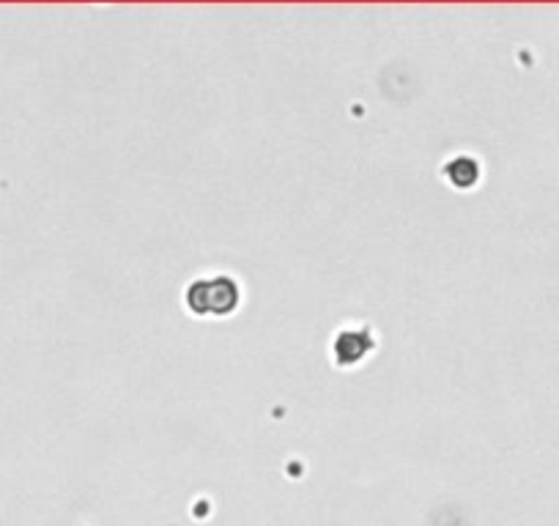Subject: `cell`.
I'll use <instances>...</instances> for the list:
<instances>
[{"mask_svg": "<svg viewBox=\"0 0 559 526\" xmlns=\"http://www.w3.org/2000/svg\"><path fill=\"white\" fill-rule=\"evenodd\" d=\"M477 176H480V168H477V162L469 160V157H458V160L450 162V168H447V179H450V184H455V187H471V184L477 181Z\"/></svg>", "mask_w": 559, "mask_h": 526, "instance_id": "obj_3", "label": "cell"}, {"mask_svg": "<svg viewBox=\"0 0 559 526\" xmlns=\"http://www.w3.org/2000/svg\"><path fill=\"white\" fill-rule=\"evenodd\" d=\"M187 304L198 315H228L239 304V285L231 277L195 280L187 288Z\"/></svg>", "mask_w": 559, "mask_h": 526, "instance_id": "obj_1", "label": "cell"}, {"mask_svg": "<svg viewBox=\"0 0 559 526\" xmlns=\"http://www.w3.org/2000/svg\"><path fill=\"white\" fill-rule=\"evenodd\" d=\"M373 340L367 329H343L335 340V356L340 365H357L367 351Z\"/></svg>", "mask_w": 559, "mask_h": 526, "instance_id": "obj_2", "label": "cell"}]
</instances>
